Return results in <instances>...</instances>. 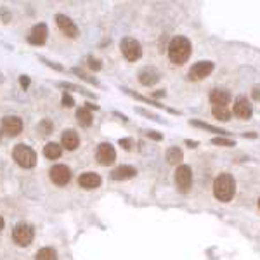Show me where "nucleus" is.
I'll use <instances>...</instances> for the list:
<instances>
[{
    "label": "nucleus",
    "instance_id": "3",
    "mask_svg": "<svg viewBox=\"0 0 260 260\" xmlns=\"http://www.w3.org/2000/svg\"><path fill=\"white\" fill-rule=\"evenodd\" d=\"M12 158L21 169H33L37 165V153L35 149L26 144H16L12 149Z\"/></svg>",
    "mask_w": 260,
    "mask_h": 260
},
{
    "label": "nucleus",
    "instance_id": "16",
    "mask_svg": "<svg viewBox=\"0 0 260 260\" xmlns=\"http://www.w3.org/2000/svg\"><path fill=\"white\" fill-rule=\"evenodd\" d=\"M78 144H80V137H78V134L75 132L73 128L62 130V134H61V146L62 148L68 149V151H75L78 148Z\"/></svg>",
    "mask_w": 260,
    "mask_h": 260
},
{
    "label": "nucleus",
    "instance_id": "10",
    "mask_svg": "<svg viewBox=\"0 0 260 260\" xmlns=\"http://www.w3.org/2000/svg\"><path fill=\"white\" fill-rule=\"evenodd\" d=\"M95 158H98V161L101 163V165L108 167V165H111V163H115L116 151L110 144V142H101V144L98 146V153H95Z\"/></svg>",
    "mask_w": 260,
    "mask_h": 260
},
{
    "label": "nucleus",
    "instance_id": "13",
    "mask_svg": "<svg viewBox=\"0 0 260 260\" xmlns=\"http://www.w3.org/2000/svg\"><path fill=\"white\" fill-rule=\"evenodd\" d=\"M212 71H213V62L200 61V62H196V64L191 66L189 78H191V80H203V78H207Z\"/></svg>",
    "mask_w": 260,
    "mask_h": 260
},
{
    "label": "nucleus",
    "instance_id": "12",
    "mask_svg": "<svg viewBox=\"0 0 260 260\" xmlns=\"http://www.w3.org/2000/svg\"><path fill=\"white\" fill-rule=\"evenodd\" d=\"M233 113L238 116L240 120H250L251 115H253V106L246 98L240 95L236 101H234V106H233Z\"/></svg>",
    "mask_w": 260,
    "mask_h": 260
},
{
    "label": "nucleus",
    "instance_id": "26",
    "mask_svg": "<svg viewBox=\"0 0 260 260\" xmlns=\"http://www.w3.org/2000/svg\"><path fill=\"white\" fill-rule=\"evenodd\" d=\"M71 73H75V75H77V77H80L82 80L89 82L90 85L101 87V83H99V80H98V78H94V77H90V75H87L85 71H83L82 68H77V66H75V68H71Z\"/></svg>",
    "mask_w": 260,
    "mask_h": 260
},
{
    "label": "nucleus",
    "instance_id": "30",
    "mask_svg": "<svg viewBox=\"0 0 260 260\" xmlns=\"http://www.w3.org/2000/svg\"><path fill=\"white\" fill-rule=\"evenodd\" d=\"M61 103H62V106H64V108H73L75 106V99L71 98L70 92H64V94H62Z\"/></svg>",
    "mask_w": 260,
    "mask_h": 260
},
{
    "label": "nucleus",
    "instance_id": "36",
    "mask_svg": "<svg viewBox=\"0 0 260 260\" xmlns=\"http://www.w3.org/2000/svg\"><path fill=\"white\" fill-rule=\"evenodd\" d=\"M130 144H132V141L130 139H120V146H123V149H130Z\"/></svg>",
    "mask_w": 260,
    "mask_h": 260
},
{
    "label": "nucleus",
    "instance_id": "31",
    "mask_svg": "<svg viewBox=\"0 0 260 260\" xmlns=\"http://www.w3.org/2000/svg\"><path fill=\"white\" fill-rule=\"evenodd\" d=\"M0 19H2L6 24H7V23H11V19H12V14H11L9 11H7V7H6V6L0 7Z\"/></svg>",
    "mask_w": 260,
    "mask_h": 260
},
{
    "label": "nucleus",
    "instance_id": "34",
    "mask_svg": "<svg viewBox=\"0 0 260 260\" xmlns=\"http://www.w3.org/2000/svg\"><path fill=\"white\" fill-rule=\"evenodd\" d=\"M136 111H137V113H141V115H146V116H149V118H151V120H154V121H161L160 118H158L156 115H153V113H149V111H144V110H141V108H137Z\"/></svg>",
    "mask_w": 260,
    "mask_h": 260
},
{
    "label": "nucleus",
    "instance_id": "29",
    "mask_svg": "<svg viewBox=\"0 0 260 260\" xmlns=\"http://www.w3.org/2000/svg\"><path fill=\"white\" fill-rule=\"evenodd\" d=\"M212 144H215V146H225V148H233V146H234V141L225 139V137H213V139H212Z\"/></svg>",
    "mask_w": 260,
    "mask_h": 260
},
{
    "label": "nucleus",
    "instance_id": "8",
    "mask_svg": "<svg viewBox=\"0 0 260 260\" xmlns=\"http://www.w3.org/2000/svg\"><path fill=\"white\" fill-rule=\"evenodd\" d=\"M56 24L62 35H66L68 39H77V37L80 35V30H78V26L75 24V21L68 18L66 14H56Z\"/></svg>",
    "mask_w": 260,
    "mask_h": 260
},
{
    "label": "nucleus",
    "instance_id": "33",
    "mask_svg": "<svg viewBox=\"0 0 260 260\" xmlns=\"http://www.w3.org/2000/svg\"><path fill=\"white\" fill-rule=\"evenodd\" d=\"M30 83H31V80H30V77H28V75H21V77H19V85H21V89L26 90L28 87H30Z\"/></svg>",
    "mask_w": 260,
    "mask_h": 260
},
{
    "label": "nucleus",
    "instance_id": "20",
    "mask_svg": "<svg viewBox=\"0 0 260 260\" xmlns=\"http://www.w3.org/2000/svg\"><path fill=\"white\" fill-rule=\"evenodd\" d=\"M61 154H62V146L57 144V142H47L44 146V156L47 160H57V158H61Z\"/></svg>",
    "mask_w": 260,
    "mask_h": 260
},
{
    "label": "nucleus",
    "instance_id": "38",
    "mask_svg": "<svg viewBox=\"0 0 260 260\" xmlns=\"http://www.w3.org/2000/svg\"><path fill=\"white\" fill-rule=\"evenodd\" d=\"M85 108H89V110H99L98 104H92V103H87V104H85Z\"/></svg>",
    "mask_w": 260,
    "mask_h": 260
},
{
    "label": "nucleus",
    "instance_id": "23",
    "mask_svg": "<svg viewBox=\"0 0 260 260\" xmlns=\"http://www.w3.org/2000/svg\"><path fill=\"white\" fill-rule=\"evenodd\" d=\"M52 130H54V123L49 118H44L42 121H39V125H37V134H39L40 137L50 136V134H52Z\"/></svg>",
    "mask_w": 260,
    "mask_h": 260
},
{
    "label": "nucleus",
    "instance_id": "14",
    "mask_svg": "<svg viewBox=\"0 0 260 260\" xmlns=\"http://www.w3.org/2000/svg\"><path fill=\"white\" fill-rule=\"evenodd\" d=\"M78 186L83 187V189H87V191L98 189V187L101 186L99 174H95V172H83L80 177H78Z\"/></svg>",
    "mask_w": 260,
    "mask_h": 260
},
{
    "label": "nucleus",
    "instance_id": "41",
    "mask_svg": "<svg viewBox=\"0 0 260 260\" xmlns=\"http://www.w3.org/2000/svg\"><path fill=\"white\" fill-rule=\"evenodd\" d=\"M0 139H2V128H0Z\"/></svg>",
    "mask_w": 260,
    "mask_h": 260
},
{
    "label": "nucleus",
    "instance_id": "15",
    "mask_svg": "<svg viewBox=\"0 0 260 260\" xmlns=\"http://www.w3.org/2000/svg\"><path fill=\"white\" fill-rule=\"evenodd\" d=\"M158 80H160V71H158L154 66H146L139 71V82L144 87H151L154 85Z\"/></svg>",
    "mask_w": 260,
    "mask_h": 260
},
{
    "label": "nucleus",
    "instance_id": "17",
    "mask_svg": "<svg viewBox=\"0 0 260 260\" xmlns=\"http://www.w3.org/2000/svg\"><path fill=\"white\" fill-rule=\"evenodd\" d=\"M137 175V170L132 165H120L111 172L113 180H128Z\"/></svg>",
    "mask_w": 260,
    "mask_h": 260
},
{
    "label": "nucleus",
    "instance_id": "27",
    "mask_svg": "<svg viewBox=\"0 0 260 260\" xmlns=\"http://www.w3.org/2000/svg\"><path fill=\"white\" fill-rule=\"evenodd\" d=\"M191 125H192V127H200V128H203V130H210V132H215V134H228V132H225V130L217 128V127H212V125L205 123V121L192 120V121H191Z\"/></svg>",
    "mask_w": 260,
    "mask_h": 260
},
{
    "label": "nucleus",
    "instance_id": "32",
    "mask_svg": "<svg viewBox=\"0 0 260 260\" xmlns=\"http://www.w3.org/2000/svg\"><path fill=\"white\" fill-rule=\"evenodd\" d=\"M87 62H89V68H90V70H94V71H99L101 68H103L101 61H99V59H95V57H92V56L87 57Z\"/></svg>",
    "mask_w": 260,
    "mask_h": 260
},
{
    "label": "nucleus",
    "instance_id": "5",
    "mask_svg": "<svg viewBox=\"0 0 260 260\" xmlns=\"http://www.w3.org/2000/svg\"><path fill=\"white\" fill-rule=\"evenodd\" d=\"M120 49H121V54L125 56V59L130 62L139 61L142 56V47H141L139 40H136L134 37H125L120 44Z\"/></svg>",
    "mask_w": 260,
    "mask_h": 260
},
{
    "label": "nucleus",
    "instance_id": "6",
    "mask_svg": "<svg viewBox=\"0 0 260 260\" xmlns=\"http://www.w3.org/2000/svg\"><path fill=\"white\" fill-rule=\"evenodd\" d=\"M175 184L182 194H187L192 186V170L189 165H179L175 170Z\"/></svg>",
    "mask_w": 260,
    "mask_h": 260
},
{
    "label": "nucleus",
    "instance_id": "37",
    "mask_svg": "<svg viewBox=\"0 0 260 260\" xmlns=\"http://www.w3.org/2000/svg\"><path fill=\"white\" fill-rule=\"evenodd\" d=\"M253 98L257 101L260 99V89H258V87H255V89H253Z\"/></svg>",
    "mask_w": 260,
    "mask_h": 260
},
{
    "label": "nucleus",
    "instance_id": "24",
    "mask_svg": "<svg viewBox=\"0 0 260 260\" xmlns=\"http://www.w3.org/2000/svg\"><path fill=\"white\" fill-rule=\"evenodd\" d=\"M165 158H167V161H169L170 165H177V163L182 161L184 154H182V151H180L179 148H170L169 151H167Z\"/></svg>",
    "mask_w": 260,
    "mask_h": 260
},
{
    "label": "nucleus",
    "instance_id": "35",
    "mask_svg": "<svg viewBox=\"0 0 260 260\" xmlns=\"http://www.w3.org/2000/svg\"><path fill=\"white\" fill-rule=\"evenodd\" d=\"M148 137H151V139H154V141H161V139H163L161 134H156L154 130H149V132H148Z\"/></svg>",
    "mask_w": 260,
    "mask_h": 260
},
{
    "label": "nucleus",
    "instance_id": "40",
    "mask_svg": "<svg viewBox=\"0 0 260 260\" xmlns=\"http://www.w3.org/2000/svg\"><path fill=\"white\" fill-rule=\"evenodd\" d=\"M4 225H6V222H4V219H2V217H0V231L4 229Z\"/></svg>",
    "mask_w": 260,
    "mask_h": 260
},
{
    "label": "nucleus",
    "instance_id": "22",
    "mask_svg": "<svg viewBox=\"0 0 260 260\" xmlns=\"http://www.w3.org/2000/svg\"><path fill=\"white\" fill-rule=\"evenodd\" d=\"M35 260H59V258H57L56 250L50 248V246H44V248H40L39 251H37Z\"/></svg>",
    "mask_w": 260,
    "mask_h": 260
},
{
    "label": "nucleus",
    "instance_id": "2",
    "mask_svg": "<svg viewBox=\"0 0 260 260\" xmlns=\"http://www.w3.org/2000/svg\"><path fill=\"white\" fill-rule=\"evenodd\" d=\"M236 192V182L231 174H220L213 182V194L219 201H231Z\"/></svg>",
    "mask_w": 260,
    "mask_h": 260
},
{
    "label": "nucleus",
    "instance_id": "19",
    "mask_svg": "<svg viewBox=\"0 0 260 260\" xmlns=\"http://www.w3.org/2000/svg\"><path fill=\"white\" fill-rule=\"evenodd\" d=\"M77 121L78 125L83 128H89L92 123H94V115H92V111L89 110V108L82 106L77 110Z\"/></svg>",
    "mask_w": 260,
    "mask_h": 260
},
{
    "label": "nucleus",
    "instance_id": "25",
    "mask_svg": "<svg viewBox=\"0 0 260 260\" xmlns=\"http://www.w3.org/2000/svg\"><path fill=\"white\" fill-rule=\"evenodd\" d=\"M212 113H213V116H215L217 120H220V121L231 120V110L228 106H213Z\"/></svg>",
    "mask_w": 260,
    "mask_h": 260
},
{
    "label": "nucleus",
    "instance_id": "18",
    "mask_svg": "<svg viewBox=\"0 0 260 260\" xmlns=\"http://www.w3.org/2000/svg\"><path fill=\"white\" fill-rule=\"evenodd\" d=\"M231 101V94L229 90L225 89H213L210 92V103L213 106H228Z\"/></svg>",
    "mask_w": 260,
    "mask_h": 260
},
{
    "label": "nucleus",
    "instance_id": "42",
    "mask_svg": "<svg viewBox=\"0 0 260 260\" xmlns=\"http://www.w3.org/2000/svg\"><path fill=\"white\" fill-rule=\"evenodd\" d=\"M258 207H260V200H258Z\"/></svg>",
    "mask_w": 260,
    "mask_h": 260
},
{
    "label": "nucleus",
    "instance_id": "4",
    "mask_svg": "<svg viewBox=\"0 0 260 260\" xmlns=\"http://www.w3.org/2000/svg\"><path fill=\"white\" fill-rule=\"evenodd\" d=\"M12 240L18 246H30L35 240V229L26 222H19L12 229Z\"/></svg>",
    "mask_w": 260,
    "mask_h": 260
},
{
    "label": "nucleus",
    "instance_id": "39",
    "mask_svg": "<svg viewBox=\"0 0 260 260\" xmlns=\"http://www.w3.org/2000/svg\"><path fill=\"white\" fill-rule=\"evenodd\" d=\"M186 144L189 146V148H196V142L194 141H186Z\"/></svg>",
    "mask_w": 260,
    "mask_h": 260
},
{
    "label": "nucleus",
    "instance_id": "1",
    "mask_svg": "<svg viewBox=\"0 0 260 260\" xmlns=\"http://www.w3.org/2000/svg\"><path fill=\"white\" fill-rule=\"evenodd\" d=\"M192 52V45L189 39L182 35H177L170 40L169 44V59L174 62V64H184L187 59H189Z\"/></svg>",
    "mask_w": 260,
    "mask_h": 260
},
{
    "label": "nucleus",
    "instance_id": "11",
    "mask_svg": "<svg viewBox=\"0 0 260 260\" xmlns=\"http://www.w3.org/2000/svg\"><path fill=\"white\" fill-rule=\"evenodd\" d=\"M47 35H49V28L45 23H37L35 26L30 30V35H28V44L31 45H44L47 42Z\"/></svg>",
    "mask_w": 260,
    "mask_h": 260
},
{
    "label": "nucleus",
    "instance_id": "21",
    "mask_svg": "<svg viewBox=\"0 0 260 260\" xmlns=\"http://www.w3.org/2000/svg\"><path fill=\"white\" fill-rule=\"evenodd\" d=\"M56 85L59 87V89H64V90H75V92H80V94L87 95V98H94L95 99V94H92V92L85 90L83 87L80 85H75V83H70V82H56Z\"/></svg>",
    "mask_w": 260,
    "mask_h": 260
},
{
    "label": "nucleus",
    "instance_id": "28",
    "mask_svg": "<svg viewBox=\"0 0 260 260\" xmlns=\"http://www.w3.org/2000/svg\"><path fill=\"white\" fill-rule=\"evenodd\" d=\"M37 57H39V61H40V62H44L45 66H49V68H52V70H56V71H66V70H64V66L57 64V62L50 61V59H47V57H44V56H37Z\"/></svg>",
    "mask_w": 260,
    "mask_h": 260
},
{
    "label": "nucleus",
    "instance_id": "7",
    "mask_svg": "<svg viewBox=\"0 0 260 260\" xmlns=\"http://www.w3.org/2000/svg\"><path fill=\"white\" fill-rule=\"evenodd\" d=\"M49 177L52 180L56 186H66V184L71 180V169L68 165H62V163H57V165H54L52 169L49 172Z\"/></svg>",
    "mask_w": 260,
    "mask_h": 260
},
{
    "label": "nucleus",
    "instance_id": "9",
    "mask_svg": "<svg viewBox=\"0 0 260 260\" xmlns=\"http://www.w3.org/2000/svg\"><path fill=\"white\" fill-rule=\"evenodd\" d=\"M2 132L9 137H16L23 132V120L16 115H7L2 118Z\"/></svg>",
    "mask_w": 260,
    "mask_h": 260
}]
</instances>
